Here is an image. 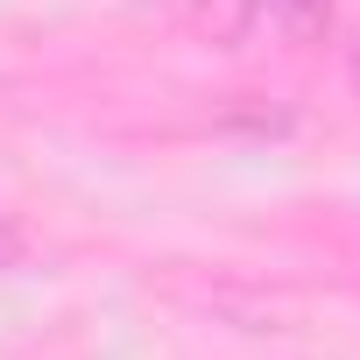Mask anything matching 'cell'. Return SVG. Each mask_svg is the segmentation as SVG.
<instances>
[{
    "label": "cell",
    "instance_id": "7a4b0ae2",
    "mask_svg": "<svg viewBox=\"0 0 360 360\" xmlns=\"http://www.w3.org/2000/svg\"><path fill=\"white\" fill-rule=\"evenodd\" d=\"M276 15H283V29H290L297 43H311V36H325V22H332V0H276Z\"/></svg>",
    "mask_w": 360,
    "mask_h": 360
},
{
    "label": "cell",
    "instance_id": "6da1fadb",
    "mask_svg": "<svg viewBox=\"0 0 360 360\" xmlns=\"http://www.w3.org/2000/svg\"><path fill=\"white\" fill-rule=\"evenodd\" d=\"M191 22H198V36H205V43L233 50V43L255 29V0H191Z\"/></svg>",
    "mask_w": 360,
    "mask_h": 360
}]
</instances>
